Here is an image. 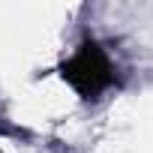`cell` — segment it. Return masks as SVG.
I'll return each instance as SVG.
<instances>
[{
  "mask_svg": "<svg viewBox=\"0 0 153 153\" xmlns=\"http://www.w3.org/2000/svg\"><path fill=\"white\" fill-rule=\"evenodd\" d=\"M60 75H63V81H66L69 87H75V93H81L84 99L99 96V93L114 81L111 63H108L105 51H102L96 42H84L78 51L63 63Z\"/></svg>",
  "mask_w": 153,
  "mask_h": 153,
  "instance_id": "obj_1",
  "label": "cell"
}]
</instances>
